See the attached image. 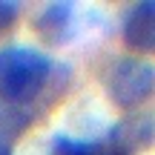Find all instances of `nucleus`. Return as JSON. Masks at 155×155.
<instances>
[{
	"instance_id": "obj_1",
	"label": "nucleus",
	"mask_w": 155,
	"mask_h": 155,
	"mask_svg": "<svg viewBox=\"0 0 155 155\" xmlns=\"http://www.w3.org/2000/svg\"><path fill=\"white\" fill-rule=\"evenodd\" d=\"M55 63L35 46L12 43L0 49V101L9 106H29L52 81Z\"/></svg>"
},
{
	"instance_id": "obj_4",
	"label": "nucleus",
	"mask_w": 155,
	"mask_h": 155,
	"mask_svg": "<svg viewBox=\"0 0 155 155\" xmlns=\"http://www.w3.org/2000/svg\"><path fill=\"white\" fill-rule=\"evenodd\" d=\"M49 155H121V150H118V144L112 141L109 132L95 141H75L69 135H55Z\"/></svg>"
},
{
	"instance_id": "obj_3",
	"label": "nucleus",
	"mask_w": 155,
	"mask_h": 155,
	"mask_svg": "<svg viewBox=\"0 0 155 155\" xmlns=\"http://www.w3.org/2000/svg\"><path fill=\"white\" fill-rule=\"evenodd\" d=\"M124 43L141 55H155V0L132 3L124 15Z\"/></svg>"
},
{
	"instance_id": "obj_6",
	"label": "nucleus",
	"mask_w": 155,
	"mask_h": 155,
	"mask_svg": "<svg viewBox=\"0 0 155 155\" xmlns=\"http://www.w3.org/2000/svg\"><path fill=\"white\" fill-rule=\"evenodd\" d=\"M17 3H9V0H0V35L3 32H9L12 26H15V20H17Z\"/></svg>"
},
{
	"instance_id": "obj_5",
	"label": "nucleus",
	"mask_w": 155,
	"mask_h": 155,
	"mask_svg": "<svg viewBox=\"0 0 155 155\" xmlns=\"http://www.w3.org/2000/svg\"><path fill=\"white\" fill-rule=\"evenodd\" d=\"M69 20H72V6L69 3H49L38 17V32L49 43H63V38L69 32Z\"/></svg>"
},
{
	"instance_id": "obj_7",
	"label": "nucleus",
	"mask_w": 155,
	"mask_h": 155,
	"mask_svg": "<svg viewBox=\"0 0 155 155\" xmlns=\"http://www.w3.org/2000/svg\"><path fill=\"white\" fill-rule=\"evenodd\" d=\"M0 155H12V147L6 144V138H0Z\"/></svg>"
},
{
	"instance_id": "obj_2",
	"label": "nucleus",
	"mask_w": 155,
	"mask_h": 155,
	"mask_svg": "<svg viewBox=\"0 0 155 155\" xmlns=\"http://www.w3.org/2000/svg\"><path fill=\"white\" fill-rule=\"evenodd\" d=\"M155 92V69L141 58H118L106 72V95L118 109H138Z\"/></svg>"
}]
</instances>
